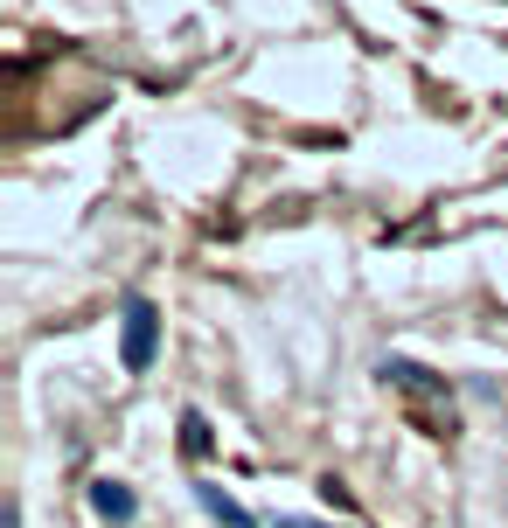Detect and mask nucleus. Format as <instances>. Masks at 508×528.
Wrapping results in <instances>:
<instances>
[{"label":"nucleus","instance_id":"2","mask_svg":"<svg viewBox=\"0 0 508 528\" xmlns=\"http://www.w3.org/2000/svg\"><path fill=\"white\" fill-rule=\"evenodd\" d=\"M91 508H98L105 522H133V515H140L133 487H119V480H98V487H91Z\"/></svg>","mask_w":508,"mask_h":528},{"label":"nucleus","instance_id":"3","mask_svg":"<svg viewBox=\"0 0 508 528\" xmlns=\"http://www.w3.org/2000/svg\"><path fill=\"white\" fill-rule=\"evenodd\" d=\"M195 501H202V508H209L223 528H251V508H244V501H230L223 487H195Z\"/></svg>","mask_w":508,"mask_h":528},{"label":"nucleus","instance_id":"1","mask_svg":"<svg viewBox=\"0 0 508 528\" xmlns=\"http://www.w3.org/2000/svg\"><path fill=\"white\" fill-rule=\"evenodd\" d=\"M154 348H161V313H154V299H126V334H119V362H126L133 376H147V369H154Z\"/></svg>","mask_w":508,"mask_h":528},{"label":"nucleus","instance_id":"5","mask_svg":"<svg viewBox=\"0 0 508 528\" xmlns=\"http://www.w3.org/2000/svg\"><path fill=\"white\" fill-rule=\"evenodd\" d=\"M209 445H216V431H209V417H202V410H181V452H195V459H202Z\"/></svg>","mask_w":508,"mask_h":528},{"label":"nucleus","instance_id":"4","mask_svg":"<svg viewBox=\"0 0 508 528\" xmlns=\"http://www.w3.org/2000/svg\"><path fill=\"white\" fill-rule=\"evenodd\" d=\"M383 376H390V383H404V390H446L432 369H418V362H397V355L383 362Z\"/></svg>","mask_w":508,"mask_h":528},{"label":"nucleus","instance_id":"6","mask_svg":"<svg viewBox=\"0 0 508 528\" xmlns=\"http://www.w3.org/2000/svg\"><path fill=\"white\" fill-rule=\"evenodd\" d=\"M272 528H321V522H300V515H279Z\"/></svg>","mask_w":508,"mask_h":528}]
</instances>
